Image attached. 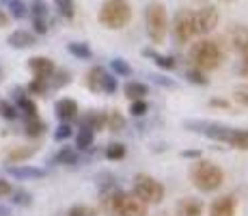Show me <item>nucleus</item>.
Listing matches in <instances>:
<instances>
[{
    "label": "nucleus",
    "mask_w": 248,
    "mask_h": 216,
    "mask_svg": "<svg viewBox=\"0 0 248 216\" xmlns=\"http://www.w3.org/2000/svg\"><path fill=\"white\" fill-rule=\"evenodd\" d=\"M225 56H227V52L220 46V41L209 39V37H201L188 50L190 63L203 71H216L218 67H222V63H225Z\"/></svg>",
    "instance_id": "1"
},
{
    "label": "nucleus",
    "mask_w": 248,
    "mask_h": 216,
    "mask_svg": "<svg viewBox=\"0 0 248 216\" xmlns=\"http://www.w3.org/2000/svg\"><path fill=\"white\" fill-rule=\"evenodd\" d=\"M188 180L199 193H216L225 184V171L216 162L197 158L188 169Z\"/></svg>",
    "instance_id": "2"
},
{
    "label": "nucleus",
    "mask_w": 248,
    "mask_h": 216,
    "mask_svg": "<svg viewBox=\"0 0 248 216\" xmlns=\"http://www.w3.org/2000/svg\"><path fill=\"white\" fill-rule=\"evenodd\" d=\"M97 20L108 31H121L132 22L130 0H104L99 7Z\"/></svg>",
    "instance_id": "3"
},
{
    "label": "nucleus",
    "mask_w": 248,
    "mask_h": 216,
    "mask_svg": "<svg viewBox=\"0 0 248 216\" xmlns=\"http://www.w3.org/2000/svg\"><path fill=\"white\" fill-rule=\"evenodd\" d=\"M145 28L154 46L164 43L166 35H169V16H166V7L160 0H154L145 7Z\"/></svg>",
    "instance_id": "4"
},
{
    "label": "nucleus",
    "mask_w": 248,
    "mask_h": 216,
    "mask_svg": "<svg viewBox=\"0 0 248 216\" xmlns=\"http://www.w3.org/2000/svg\"><path fill=\"white\" fill-rule=\"evenodd\" d=\"M132 193L140 197L147 205H160L166 197V188L158 177L149 175V173H136L134 182H132Z\"/></svg>",
    "instance_id": "5"
},
{
    "label": "nucleus",
    "mask_w": 248,
    "mask_h": 216,
    "mask_svg": "<svg viewBox=\"0 0 248 216\" xmlns=\"http://www.w3.org/2000/svg\"><path fill=\"white\" fill-rule=\"evenodd\" d=\"M173 37L177 46H186L197 37V31H194V11L192 9L181 7L177 9L173 17Z\"/></svg>",
    "instance_id": "6"
},
{
    "label": "nucleus",
    "mask_w": 248,
    "mask_h": 216,
    "mask_svg": "<svg viewBox=\"0 0 248 216\" xmlns=\"http://www.w3.org/2000/svg\"><path fill=\"white\" fill-rule=\"evenodd\" d=\"M112 216H149V205H147L140 197H136L134 193L121 190Z\"/></svg>",
    "instance_id": "7"
},
{
    "label": "nucleus",
    "mask_w": 248,
    "mask_h": 216,
    "mask_svg": "<svg viewBox=\"0 0 248 216\" xmlns=\"http://www.w3.org/2000/svg\"><path fill=\"white\" fill-rule=\"evenodd\" d=\"M220 24V11L214 4H203L201 9L194 11V31L197 37H207L209 33H214Z\"/></svg>",
    "instance_id": "8"
},
{
    "label": "nucleus",
    "mask_w": 248,
    "mask_h": 216,
    "mask_svg": "<svg viewBox=\"0 0 248 216\" xmlns=\"http://www.w3.org/2000/svg\"><path fill=\"white\" fill-rule=\"evenodd\" d=\"M220 46L225 48V52H235V54H244L248 52V26L244 24H233L227 28V33L222 35Z\"/></svg>",
    "instance_id": "9"
},
{
    "label": "nucleus",
    "mask_w": 248,
    "mask_h": 216,
    "mask_svg": "<svg viewBox=\"0 0 248 216\" xmlns=\"http://www.w3.org/2000/svg\"><path fill=\"white\" fill-rule=\"evenodd\" d=\"M11 98H13V104L17 106L20 115H24V119H32V117H39V108H37V102L31 98L26 89L22 86H13L11 89Z\"/></svg>",
    "instance_id": "10"
},
{
    "label": "nucleus",
    "mask_w": 248,
    "mask_h": 216,
    "mask_svg": "<svg viewBox=\"0 0 248 216\" xmlns=\"http://www.w3.org/2000/svg\"><path fill=\"white\" fill-rule=\"evenodd\" d=\"M207 216H237V197L235 195H220L209 203Z\"/></svg>",
    "instance_id": "11"
},
{
    "label": "nucleus",
    "mask_w": 248,
    "mask_h": 216,
    "mask_svg": "<svg viewBox=\"0 0 248 216\" xmlns=\"http://www.w3.org/2000/svg\"><path fill=\"white\" fill-rule=\"evenodd\" d=\"M78 126L87 128L91 132H102L106 130V110H87V113L78 115Z\"/></svg>",
    "instance_id": "12"
},
{
    "label": "nucleus",
    "mask_w": 248,
    "mask_h": 216,
    "mask_svg": "<svg viewBox=\"0 0 248 216\" xmlns=\"http://www.w3.org/2000/svg\"><path fill=\"white\" fill-rule=\"evenodd\" d=\"M54 115H56V119H59V121L71 123V121H76V119H78L80 106H78V102H76V100L63 98V100H59V102L54 104Z\"/></svg>",
    "instance_id": "13"
},
{
    "label": "nucleus",
    "mask_w": 248,
    "mask_h": 216,
    "mask_svg": "<svg viewBox=\"0 0 248 216\" xmlns=\"http://www.w3.org/2000/svg\"><path fill=\"white\" fill-rule=\"evenodd\" d=\"M26 67L31 69V74L35 76V78H50L56 69L54 61L47 59V56H31Z\"/></svg>",
    "instance_id": "14"
},
{
    "label": "nucleus",
    "mask_w": 248,
    "mask_h": 216,
    "mask_svg": "<svg viewBox=\"0 0 248 216\" xmlns=\"http://www.w3.org/2000/svg\"><path fill=\"white\" fill-rule=\"evenodd\" d=\"M205 208L203 201L197 197H181L175 205V214L173 216H203Z\"/></svg>",
    "instance_id": "15"
},
{
    "label": "nucleus",
    "mask_w": 248,
    "mask_h": 216,
    "mask_svg": "<svg viewBox=\"0 0 248 216\" xmlns=\"http://www.w3.org/2000/svg\"><path fill=\"white\" fill-rule=\"evenodd\" d=\"M7 43L11 48H16V50H24V48H32L37 43V35L31 31H24V28H17V31H13L11 35L7 37Z\"/></svg>",
    "instance_id": "16"
},
{
    "label": "nucleus",
    "mask_w": 248,
    "mask_h": 216,
    "mask_svg": "<svg viewBox=\"0 0 248 216\" xmlns=\"http://www.w3.org/2000/svg\"><path fill=\"white\" fill-rule=\"evenodd\" d=\"M7 173L17 180H41L46 177V171L44 169H37V166H28V165H9L7 166Z\"/></svg>",
    "instance_id": "17"
},
{
    "label": "nucleus",
    "mask_w": 248,
    "mask_h": 216,
    "mask_svg": "<svg viewBox=\"0 0 248 216\" xmlns=\"http://www.w3.org/2000/svg\"><path fill=\"white\" fill-rule=\"evenodd\" d=\"M142 56H145V59H151L160 69H164V71H173L175 67H177V59H175V56L160 54V52H155L154 48H145V50H142Z\"/></svg>",
    "instance_id": "18"
},
{
    "label": "nucleus",
    "mask_w": 248,
    "mask_h": 216,
    "mask_svg": "<svg viewBox=\"0 0 248 216\" xmlns=\"http://www.w3.org/2000/svg\"><path fill=\"white\" fill-rule=\"evenodd\" d=\"M39 151L37 145H17V147H11L7 151V162L9 165H17V162H24L28 158H32L35 153Z\"/></svg>",
    "instance_id": "19"
},
{
    "label": "nucleus",
    "mask_w": 248,
    "mask_h": 216,
    "mask_svg": "<svg viewBox=\"0 0 248 216\" xmlns=\"http://www.w3.org/2000/svg\"><path fill=\"white\" fill-rule=\"evenodd\" d=\"M52 162L61 166H74L80 162V151L76 147H61L59 151L52 156Z\"/></svg>",
    "instance_id": "20"
},
{
    "label": "nucleus",
    "mask_w": 248,
    "mask_h": 216,
    "mask_svg": "<svg viewBox=\"0 0 248 216\" xmlns=\"http://www.w3.org/2000/svg\"><path fill=\"white\" fill-rule=\"evenodd\" d=\"M104 76H106V69H104L102 65H95V67H91V69L87 71L84 83H87V89L91 91V93H102Z\"/></svg>",
    "instance_id": "21"
},
{
    "label": "nucleus",
    "mask_w": 248,
    "mask_h": 216,
    "mask_svg": "<svg viewBox=\"0 0 248 216\" xmlns=\"http://www.w3.org/2000/svg\"><path fill=\"white\" fill-rule=\"evenodd\" d=\"M123 95H125L127 100H142L149 95V86L145 83H138V80H127L125 84H123Z\"/></svg>",
    "instance_id": "22"
},
{
    "label": "nucleus",
    "mask_w": 248,
    "mask_h": 216,
    "mask_svg": "<svg viewBox=\"0 0 248 216\" xmlns=\"http://www.w3.org/2000/svg\"><path fill=\"white\" fill-rule=\"evenodd\" d=\"M127 126V119H125V115L121 113V110H106V130H110V132L114 134H119V132H123Z\"/></svg>",
    "instance_id": "23"
},
{
    "label": "nucleus",
    "mask_w": 248,
    "mask_h": 216,
    "mask_svg": "<svg viewBox=\"0 0 248 216\" xmlns=\"http://www.w3.org/2000/svg\"><path fill=\"white\" fill-rule=\"evenodd\" d=\"M47 130V123L39 117H32V119H24V134L28 138H41Z\"/></svg>",
    "instance_id": "24"
},
{
    "label": "nucleus",
    "mask_w": 248,
    "mask_h": 216,
    "mask_svg": "<svg viewBox=\"0 0 248 216\" xmlns=\"http://www.w3.org/2000/svg\"><path fill=\"white\" fill-rule=\"evenodd\" d=\"M67 52L78 61H91L93 59V50H91V46L84 43V41H69Z\"/></svg>",
    "instance_id": "25"
},
{
    "label": "nucleus",
    "mask_w": 248,
    "mask_h": 216,
    "mask_svg": "<svg viewBox=\"0 0 248 216\" xmlns=\"http://www.w3.org/2000/svg\"><path fill=\"white\" fill-rule=\"evenodd\" d=\"M74 138H76V150L89 151L95 143V132H91V130H87V128H80L78 132L74 134Z\"/></svg>",
    "instance_id": "26"
},
{
    "label": "nucleus",
    "mask_w": 248,
    "mask_h": 216,
    "mask_svg": "<svg viewBox=\"0 0 248 216\" xmlns=\"http://www.w3.org/2000/svg\"><path fill=\"white\" fill-rule=\"evenodd\" d=\"M186 80L190 84H197V86H207L209 84V78H207V71L199 69V67H188L186 69Z\"/></svg>",
    "instance_id": "27"
},
{
    "label": "nucleus",
    "mask_w": 248,
    "mask_h": 216,
    "mask_svg": "<svg viewBox=\"0 0 248 216\" xmlns=\"http://www.w3.org/2000/svg\"><path fill=\"white\" fill-rule=\"evenodd\" d=\"M26 91L31 95H41V98H46L47 91H50V78H32L31 83L26 84Z\"/></svg>",
    "instance_id": "28"
},
{
    "label": "nucleus",
    "mask_w": 248,
    "mask_h": 216,
    "mask_svg": "<svg viewBox=\"0 0 248 216\" xmlns=\"http://www.w3.org/2000/svg\"><path fill=\"white\" fill-rule=\"evenodd\" d=\"M28 16L31 17H39V20H50V7L46 0H32L28 7Z\"/></svg>",
    "instance_id": "29"
},
{
    "label": "nucleus",
    "mask_w": 248,
    "mask_h": 216,
    "mask_svg": "<svg viewBox=\"0 0 248 216\" xmlns=\"http://www.w3.org/2000/svg\"><path fill=\"white\" fill-rule=\"evenodd\" d=\"M104 156H106L108 160H114V162H117V160H123V158L127 156V147L123 145V143H117V141H114V143H108L106 150H104Z\"/></svg>",
    "instance_id": "30"
},
{
    "label": "nucleus",
    "mask_w": 248,
    "mask_h": 216,
    "mask_svg": "<svg viewBox=\"0 0 248 216\" xmlns=\"http://www.w3.org/2000/svg\"><path fill=\"white\" fill-rule=\"evenodd\" d=\"M71 83V74L67 69H59V67H56L54 69V74L50 76V89H63V86H67Z\"/></svg>",
    "instance_id": "31"
},
{
    "label": "nucleus",
    "mask_w": 248,
    "mask_h": 216,
    "mask_svg": "<svg viewBox=\"0 0 248 216\" xmlns=\"http://www.w3.org/2000/svg\"><path fill=\"white\" fill-rule=\"evenodd\" d=\"M54 7L63 20H74L76 17V4L74 0H54Z\"/></svg>",
    "instance_id": "32"
},
{
    "label": "nucleus",
    "mask_w": 248,
    "mask_h": 216,
    "mask_svg": "<svg viewBox=\"0 0 248 216\" xmlns=\"http://www.w3.org/2000/svg\"><path fill=\"white\" fill-rule=\"evenodd\" d=\"M99 210L95 205H87V203H76L65 212V216H97Z\"/></svg>",
    "instance_id": "33"
},
{
    "label": "nucleus",
    "mask_w": 248,
    "mask_h": 216,
    "mask_svg": "<svg viewBox=\"0 0 248 216\" xmlns=\"http://www.w3.org/2000/svg\"><path fill=\"white\" fill-rule=\"evenodd\" d=\"M110 69L114 71L117 78H127V76H132V65L127 63L125 59H112L110 61Z\"/></svg>",
    "instance_id": "34"
},
{
    "label": "nucleus",
    "mask_w": 248,
    "mask_h": 216,
    "mask_svg": "<svg viewBox=\"0 0 248 216\" xmlns=\"http://www.w3.org/2000/svg\"><path fill=\"white\" fill-rule=\"evenodd\" d=\"M127 113H130L132 117H136V119L145 117V115L149 113V102H147L145 98H142V100H132V102H130V108H127Z\"/></svg>",
    "instance_id": "35"
},
{
    "label": "nucleus",
    "mask_w": 248,
    "mask_h": 216,
    "mask_svg": "<svg viewBox=\"0 0 248 216\" xmlns=\"http://www.w3.org/2000/svg\"><path fill=\"white\" fill-rule=\"evenodd\" d=\"M11 203L22 205V208H31L32 205V195L28 190H11Z\"/></svg>",
    "instance_id": "36"
},
{
    "label": "nucleus",
    "mask_w": 248,
    "mask_h": 216,
    "mask_svg": "<svg viewBox=\"0 0 248 216\" xmlns=\"http://www.w3.org/2000/svg\"><path fill=\"white\" fill-rule=\"evenodd\" d=\"M9 13L16 20H24L28 16V7L22 2V0H9Z\"/></svg>",
    "instance_id": "37"
},
{
    "label": "nucleus",
    "mask_w": 248,
    "mask_h": 216,
    "mask_svg": "<svg viewBox=\"0 0 248 216\" xmlns=\"http://www.w3.org/2000/svg\"><path fill=\"white\" fill-rule=\"evenodd\" d=\"M0 115H2L7 121H16L20 117V110L13 102H0Z\"/></svg>",
    "instance_id": "38"
},
{
    "label": "nucleus",
    "mask_w": 248,
    "mask_h": 216,
    "mask_svg": "<svg viewBox=\"0 0 248 216\" xmlns=\"http://www.w3.org/2000/svg\"><path fill=\"white\" fill-rule=\"evenodd\" d=\"M117 89H119L117 76H114V74H108V71H106V76H104V83H102V93L114 95V93H117Z\"/></svg>",
    "instance_id": "39"
},
{
    "label": "nucleus",
    "mask_w": 248,
    "mask_h": 216,
    "mask_svg": "<svg viewBox=\"0 0 248 216\" xmlns=\"http://www.w3.org/2000/svg\"><path fill=\"white\" fill-rule=\"evenodd\" d=\"M74 136V128H71V123H59V128L54 130V141H67V138Z\"/></svg>",
    "instance_id": "40"
},
{
    "label": "nucleus",
    "mask_w": 248,
    "mask_h": 216,
    "mask_svg": "<svg viewBox=\"0 0 248 216\" xmlns=\"http://www.w3.org/2000/svg\"><path fill=\"white\" fill-rule=\"evenodd\" d=\"M233 100H235V104L248 108V83L235 86V91H233Z\"/></svg>",
    "instance_id": "41"
},
{
    "label": "nucleus",
    "mask_w": 248,
    "mask_h": 216,
    "mask_svg": "<svg viewBox=\"0 0 248 216\" xmlns=\"http://www.w3.org/2000/svg\"><path fill=\"white\" fill-rule=\"evenodd\" d=\"M32 28H35V35H46L50 31V20H39V17H32Z\"/></svg>",
    "instance_id": "42"
},
{
    "label": "nucleus",
    "mask_w": 248,
    "mask_h": 216,
    "mask_svg": "<svg viewBox=\"0 0 248 216\" xmlns=\"http://www.w3.org/2000/svg\"><path fill=\"white\" fill-rule=\"evenodd\" d=\"M154 78V83H158L160 86H166V89H175V80H170V78H166V76H151Z\"/></svg>",
    "instance_id": "43"
},
{
    "label": "nucleus",
    "mask_w": 248,
    "mask_h": 216,
    "mask_svg": "<svg viewBox=\"0 0 248 216\" xmlns=\"http://www.w3.org/2000/svg\"><path fill=\"white\" fill-rule=\"evenodd\" d=\"M237 74L242 76V78L248 80V52L242 54V61H240V67H237Z\"/></svg>",
    "instance_id": "44"
},
{
    "label": "nucleus",
    "mask_w": 248,
    "mask_h": 216,
    "mask_svg": "<svg viewBox=\"0 0 248 216\" xmlns=\"http://www.w3.org/2000/svg\"><path fill=\"white\" fill-rule=\"evenodd\" d=\"M11 190H13L11 182L0 180V199H2V197H9V195H11Z\"/></svg>",
    "instance_id": "45"
},
{
    "label": "nucleus",
    "mask_w": 248,
    "mask_h": 216,
    "mask_svg": "<svg viewBox=\"0 0 248 216\" xmlns=\"http://www.w3.org/2000/svg\"><path fill=\"white\" fill-rule=\"evenodd\" d=\"M209 106H212V108H229V106H231V104H229L227 100H220V98H212V100H209Z\"/></svg>",
    "instance_id": "46"
},
{
    "label": "nucleus",
    "mask_w": 248,
    "mask_h": 216,
    "mask_svg": "<svg viewBox=\"0 0 248 216\" xmlns=\"http://www.w3.org/2000/svg\"><path fill=\"white\" fill-rule=\"evenodd\" d=\"M181 158H201V151H199V150H188V151H181Z\"/></svg>",
    "instance_id": "47"
},
{
    "label": "nucleus",
    "mask_w": 248,
    "mask_h": 216,
    "mask_svg": "<svg viewBox=\"0 0 248 216\" xmlns=\"http://www.w3.org/2000/svg\"><path fill=\"white\" fill-rule=\"evenodd\" d=\"M7 24H9V16H7V13H2V11H0V28H2V26H7Z\"/></svg>",
    "instance_id": "48"
},
{
    "label": "nucleus",
    "mask_w": 248,
    "mask_h": 216,
    "mask_svg": "<svg viewBox=\"0 0 248 216\" xmlns=\"http://www.w3.org/2000/svg\"><path fill=\"white\" fill-rule=\"evenodd\" d=\"M0 216H11V212H9V208H0Z\"/></svg>",
    "instance_id": "49"
},
{
    "label": "nucleus",
    "mask_w": 248,
    "mask_h": 216,
    "mask_svg": "<svg viewBox=\"0 0 248 216\" xmlns=\"http://www.w3.org/2000/svg\"><path fill=\"white\" fill-rule=\"evenodd\" d=\"M154 216H173V214H169V212H158V214H154Z\"/></svg>",
    "instance_id": "50"
},
{
    "label": "nucleus",
    "mask_w": 248,
    "mask_h": 216,
    "mask_svg": "<svg viewBox=\"0 0 248 216\" xmlns=\"http://www.w3.org/2000/svg\"><path fill=\"white\" fill-rule=\"evenodd\" d=\"M4 78V71H2V67H0V80H2Z\"/></svg>",
    "instance_id": "51"
},
{
    "label": "nucleus",
    "mask_w": 248,
    "mask_h": 216,
    "mask_svg": "<svg viewBox=\"0 0 248 216\" xmlns=\"http://www.w3.org/2000/svg\"><path fill=\"white\" fill-rule=\"evenodd\" d=\"M222 2H229V4H231V2H235V0H222Z\"/></svg>",
    "instance_id": "52"
},
{
    "label": "nucleus",
    "mask_w": 248,
    "mask_h": 216,
    "mask_svg": "<svg viewBox=\"0 0 248 216\" xmlns=\"http://www.w3.org/2000/svg\"><path fill=\"white\" fill-rule=\"evenodd\" d=\"M56 216H65V214H56Z\"/></svg>",
    "instance_id": "53"
}]
</instances>
